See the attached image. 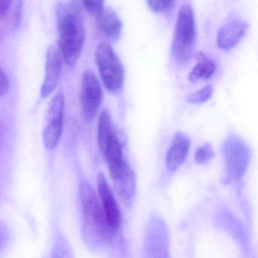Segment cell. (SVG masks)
<instances>
[{"label":"cell","instance_id":"obj_1","mask_svg":"<svg viewBox=\"0 0 258 258\" xmlns=\"http://www.w3.org/2000/svg\"><path fill=\"white\" fill-rule=\"evenodd\" d=\"M58 47L68 66L80 58L84 45L85 31L80 3L77 0L61 3L56 9Z\"/></svg>","mask_w":258,"mask_h":258},{"label":"cell","instance_id":"obj_2","mask_svg":"<svg viewBox=\"0 0 258 258\" xmlns=\"http://www.w3.org/2000/svg\"><path fill=\"white\" fill-rule=\"evenodd\" d=\"M83 230L87 242L92 245H102L115 236L106 221L101 202L92 186L86 180L80 183Z\"/></svg>","mask_w":258,"mask_h":258},{"label":"cell","instance_id":"obj_3","mask_svg":"<svg viewBox=\"0 0 258 258\" xmlns=\"http://www.w3.org/2000/svg\"><path fill=\"white\" fill-rule=\"evenodd\" d=\"M197 30L193 9L189 4L180 7L171 45V54L177 65L189 64L195 56Z\"/></svg>","mask_w":258,"mask_h":258},{"label":"cell","instance_id":"obj_4","mask_svg":"<svg viewBox=\"0 0 258 258\" xmlns=\"http://www.w3.org/2000/svg\"><path fill=\"white\" fill-rule=\"evenodd\" d=\"M225 183L240 184L252 159L251 147L236 134H230L221 146Z\"/></svg>","mask_w":258,"mask_h":258},{"label":"cell","instance_id":"obj_5","mask_svg":"<svg viewBox=\"0 0 258 258\" xmlns=\"http://www.w3.org/2000/svg\"><path fill=\"white\" fill-rule=\"evenodd\" d=\"M95 57L106 89L112 93L119 92L124 86V71L113 48L106 42L100 43L95 49Z\"/></svg>","mask_w":258,"mask_h":258},{"label":"cell","instance_id":"obj_6","mask_svg":"<svg viewBox=\"0 0 258 258\" xmlns=\"http://www.w3.org/2000/svg\"><path fill=\"white\" fill-rule=\"evenodd\" d=\"M102 99L101 85L92 71H86L82 77L81 106L83 117L89 122L95 118Z\"/></svg>","mask_w":258,"mask_h":258},{"label":"cell","instance_id":"obj_7","mask_svg":"<svg viewBox=\"0 0 258 258\" xmlns=\"http://www.w3.org/2000/svg\"><path fill=\"white\" fill-rule=\"evenodd\" d=\"M145 258H169L168 230L165 222L154 218L147 228Z\"/></svg>","mask_w":258,"mask_h":258},{"label":"cell","instance_id":"obj_8","mask_svg":"<svg viewBox=\"0 0 258 258\" xmlns=\"http://www.w3.org/2000/svg\"><path fill=\"white\" fill-rule=\"evenodd\" d=\"M98 194L106 221L114 234L119 231L121 225V213L116 199L105 176L100 174L98 177Z\"/></svg>","mask_w":258,"mask_h":258},{"label":"cell","instance_id":"obj_9","mask_svg":"<svg viewBox=\"0 0 258 258\" xmlns=\"http://www.w3.org/2000/svg\"><path fill=\"white\" fill-rule=\"evenodd\" d=\"M63 60L58 45H51L48 48L45 59V77L40 91L42 98L48 97L57 87Z\"/></svg>","mask_w":258,"mask_h":258},{"label":"cell","instance_id":"obj_10","mask_svg":"<svg viewBox=\"0 0 258 258\" xmlns=\"http://www.w3.org/2000/svg\"><path fill=\"white\" fill-rule=\"evenodd\" d=\"M191 144L189 135L181 132L175 134L165 158V165L168 171L176 172L184 165L189 156Z\"/></svg>","mask_w":258,"mask_h":258},{"label":"cell","instance_id":"obj_11","mask_svg":"<svg viewBox=\"0 0 258 258\" xmlns=\"http://www.w3.org/2000/svg\"><path fill=\"white\" fill-rule=\"evenodd\" d=\"M249 25L240 19L231 20L221 27L218 34V46L223 51H230L241 42L246 34Z\"/></svg>","mask_w":258,"mask_h":258},{"label":"cell","instance_id":"obj_12","mask_svg":"<svg viewBox=\"0 0 258 258\" xmlns=\"http://www.w3.org/2000/svg\"><path fill=\"white\" fill-rule=\"evenodd\" d=\"M96 18L97 27L101 34L111 40H118L122 32V23L116 12L109 8H104Z\"/></svg>","mask_w":258,"mask_h":258},{"label":"cell","instance_id":"obj_13","mask_svg":"<svg viewBox=\"0 0 258 258\" xmlns=\"http://www.w3.org/2000/svg\"><path fill=\"white\" fill-rule=\"evenodd\" d=\"M195 57L197 59V63L189 73V81L197 83L212 80L218 69V65L215 60L208 57L204 53H198Z\"/></svg>","mask_w":258,"mask_h":258},{"label":"cell","instance_id":"obj_14","mask_svg":"<svg viewBox=\"0 0 258 258\" xmlns=\"http://www.w3.org/2000/svg\"><path fill=\"white\" fill-rule=\"evenodd\" d=\"M117 192L123 201L129 203L132 201L136 192V180L134 171L130 165H127L123 174L114 180Z\"/></svg>","mask_w":258,"mask_h":258},{"label":"cell","instance_id":"obj_15","mask_svg":"<svg viewBox=\"0 0 258 258\" xmlns=\"http://www.w3.org/2000/svg\"><path fill=\"white\" fill-rule=\"evenodd\" d=\"M43 132V144L48 150H54L60 141L63 132L64 117L48 121Z\"/></svg>","mask_w":258,"mask_h":258},{"label":"cell","instance_id":"obj_16","mask_svg":"<svg viewBox=\"0 0 258 258\" xmlns=\"http://www.w3.org/2000/svg\"><path fill=\"white\" fill-rule=\"evenodd\" d=\"M64 110H65V98L62 93L57 94L51 99L48 106V121L64 117Z\"/></svg>","mask_w":258,"mask_h":258},{"label":"cell","instance_id":"obj_17","mask_svg":"<svg viewBox=\"0 0 258 258\" xmlns=\"http://www.w3.org/2000/svg\"><path fill=\"white\" fill-rule=\"evenodd\" d=\"M214 93V87L208 85L187 95L188 102L192 104H202L211 99Z\"/></svg>","mask_w":258,"mask_h":258},{"label":"cell","instance_id":"obj_18","mask_svg":"<svg viewBox=\"0 0 258 258\" xmlns=\"http://www.w3.org/2000/svg\"><path fill=\"white\" fill-rule=\"evenodd\" d=\"M215 156V152L212 144L204 143L195 150L194 159L198 165H207Z\"/></svg>","mask_w":258,"mask_h":258},{"label":"cell","instance_id":"obj_19","mask_svg":"<svg viewBox=\"0 0 258 258\" xmlns=\"http://www.w3.org/2000/svg\"><path fill=\"white\" fill-rule=\"evenodd\" d=\"M151 11L156 13H166L175 5L176 0H146Z\"/></svg>","mask_w":258,"mask_h":258},{"label":"cell","instance_id":"obj_20","mask_svg":"<svg viewBox=\"0 0 258 258\" xmlns=\"http://www.w3.org/2000/svg\"><path fill=\"white\" fill-rule=\"evenodd\" d=\"M105 0H81L82 5L89 13L98 15L104 9Z\"/></svg>","mask_w":258,"mask_h":258},{"label":"cell","instance_id":"obj_21","mask_svg":"<svg viewBox=\"0 0 258 258\" xmlns=\"http://www.w3.org/2000/svg\"><path fill=\"white\" fill-rule=\"evenodd\" d=\"M53 258H72L69 248L63 239L58 240L56 246L54 247Z\"/></svg>","mask_w":258,"mask_h":258},{"label":"cell","instance_id":"obj_22","mask_svg":"<svg viewBox=\"0 0 258 258\" xmlns=\"http://www.w3.org/2000/svg\"><path fill=\"white\" fill-rule=\"evenodd\" d=\"M22 14V0H15V7L12 9L11 24L13 29H17L21 23Z\"/></svg>","mask_w":258,"mask_h":258},{"label":"cell","instance_id":"obj_23","mask_svg":"<svg viewBox=\"0 0 258 258\" xmlns=\"http://www.w3.org/2000/svg\"><path fill=\"white\" fill-rule=\"evenodd\" d=\"M13 5L12 0H1L0 3V16L2 19L5 18L6 15L9 13V11L12 9V6Z\"/></svg>","mask_w":258,"mask_h":258},{"label":"cell","instance_id":"obj_24","mask_svg":"<svg viewBox=\"0 0 258 258\" xmlns=\"http://www.w3.org/2000/svg\"><path fill=\"white\" fill-rule=\"evenodd\" d=\"M0 80H1V94L2 95H6L9 92V80L7 76L5 74L3 71H1V76H0Z\"/></svg>","mask_w":258,"mask_h":258}]
</instances>
